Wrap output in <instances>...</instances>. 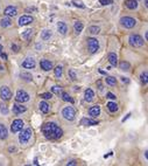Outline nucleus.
I'll use <instances>...</instances> for the list:
<instances>
[{"label": "nucleus", "mask_w": 148, "mask_h": 166, "mask_svg": "<svg viewBox=\"0 0 148 166\" xmlns=\"http://www.w3.org/2000/svg\"><path fill=\"white\" fill-rule=\"evenodd\" d=\"M41 131L48 139H58L63 136L62 129L55 123H46L41 127Z\"/></svg>", "instance_id": "1"}, {"label": "nucleus", "mask_w": 148, "mask_h": 166, "mask_svg": "<svg viewBox=\"0 0 148 166\" xmlns=\"http://www.w3.org/2000/svg\"><path fill=\"white\" fill-rule=\"evenodd\" d=\"M128 41H130V44L133 46V47H142V46L145 44L144 39H142L140 35H138V34H132V35H130Z\"/></svg>", "instance_id": "2"}, {"label": "nucleus", "mask_w": 148, "mask_h": 166, "mask_svg": "<svg viewBox=\"0 0 148 166\" xmlns=\"http://www.w3.org/2000/svg\"><path fill=\"white\" fill-rule=\"evenodd\" d=\"M62 116L68 119V121H74L75 119V116H76V111L72 107H66L63 110H62Z\"/></svg>", "instance_id": "3"}, {"label": "nucleus", "mask_w": 148, "mask_h": 166, "mask_svg": "<svg viewBox=\"0 0 148 166\" xmlns=\"http://www.w3.org/2000/svg\"><path fill=\"white\" fill-rule=\"evenodd\" d=\"M32 135H33V131H32L30 127L24 130V131L20 133V136H19V142H20L21 144H27L28 142H29V139H30V137H32Z\"/></svg>", "instance_id": "4"}, {"label": "nucleus", "mask_w": 148, "mask_h": 166, "mask_svg": "<svg viewBox=\"0 0 148 166\" xmlns=\"http://www.w3.org/2000/svg\"><path fill=\"white\" fill-rule=\"evenodd\" d=\"M120 24L125 28H133L136 25V20L131 16H122L120 19Z\"/></svg>", "instance_id": "5"}, {"label": "nucleus", "mask_w": 148, "mask_h": 166, "mask_svg": "<svg viewBox=\"0 0 148 166\" xmlns=\"http://www.w3.org/2000/svg\"><path fill=\"white\" fill-rule=\"evenodd\" d=\"M88 48H89L91 54L97 53L98 49H99V42H98V40L94 39V38H89L88 39Z\"/></svg>", "instance_id": "6"}, {"label": "nucleus", "mask_w": 148, "mask_h": 166, "mask_svg": "<svg viewBox=\"0 0 148 166\" xmlns=\"http://www.w3.org/2000/svg\"><path fill=\"white\" fill-rule=\"evenodd\" d=\"M15 101L19 102V103H25V102H28L29 101V95L25 90H19L16 93V96H15Z\"/></svg>", "instance_id": "7"}, {"label": "nucleus", "mask_w": 148, "mask_h": 166, "mask_svg": "<svg viewBox=\"0 0 148 166\" xmlns=\"http://www.w3.org/2000/svg\"><path fill=\"white\" fill-rule=\"evenodd\" d=\"M0 97L4 101H10L11 99L12 93H11V90H10L8 87H1V89H0Z\"/></svg>", "instance_id": "8"}, {"label": "nucleus", "mask_w": 148, "mask_h": 166, "mask_svg": "<svg viewBox=\"0 0 148 166\" xmlns=\"http://www.w3.org/2000/svg\"><path fill=\"white\" fill-rule=\"evenodd\" d=\"M22 127H24V121H21V119H15V121H13L12 125H11V131L15 133V132L21 131Z\"/></svg>", "instance_id": "9"}, {"label": "nucleus", "mask_w": 148, "mask_h": 166, "mask_svg": "<svg viewBox=\"0 0 148 166\" xmlns=\"http://www.w3.org/2000/svg\"><path fill=\"white\" fill-rule=\"evenodd\" d=\"M32 22H33V18L30 15H22L19 19V25L20 26H27Z\"/></svg>", "instance_id": "10"}, {"label": "nucleus", "mask_w": 148, "mask_h": 166, "mask_svg": "<svg viewBox=\"0 0 148 166\" xmlns=\"http://www.w3.org/2000/svg\"><path fill=\"white\" fill-rule=\"evenodd\" d=\"M5 15L6 16H15L16 14H18V10H16V7H14V6H7L6 8H5Z\"/></svg>", "instance_id": "11"}, {"label": "nucleus", "mask_w": 148, "mask_h": 166, "mask_svg": "<svg viewBox=\"0 0 148 166\" xmlns=\"http://www.w3.org/2000/svg\"><path fill=\"white\" fill-rule=\"evenodd\" d=\"M22 67L26 68V69H32V68L35 67V61H34L33 59L28 57V59H26V60L22 62Z\"/></svg>", "instance_id": "12"}, {"label": "nucleus", "mask_w": 148, "mask_h": 166, "mask_svg": "<svg viewBox=\"0 0 148 166\" xmlns=\"http://www.w3.org/2000/svg\"><path fill=\"white\" fill-rule=\"evenodd\" d=\"M40 67H41V68H42L43 70L48 71V70L53 69V63H52L50 61H48V60H41Z\"/></svg>", "instance_id": "13"}, {"label": "nucleus", "mask_w": 148, "mask_h": 166, "mask_svg": "<svg viewBox=\"0 0 148 166\" xmlns=\"http://www.w3.org/2000/svg\"><path fill=\"white\" fill-rule=\"evenodd\" d=\"M99 113H100V107L99 105H94V107H91L90 109H89V115L91 116V117H97V116H99Z\"/></svg>", "instance_id": "14"}, {"label": "nucleus", "mask_w": 148, "mask_h": 166, "mask_svg": "<svg viewBox=\"0 0 148 166\" xmlns=\"http://www.w3.org/2000/svg\"><path fill=\"white\" fill-rule=\"evenodd\" d=\"M84 97H85V101H86V102H92L94 98V90L90 89V88H88V89L85 90V95H84Z\"/></svg>", "instance_id": "15"}, {"label": "nucleus", "mask_w": 148, "mask_h": 166, "mask_svg": "<svg viewBox=\"0 0 148 166\" xmlns=\"http://www.w3.org/2000/svg\"><path fill=\"white\" fill-rule=\"evenodd\" d=\"M97 124H98L97 121L90 119V118H82L81 121V125H84V126H94V125H97Z\"/></svg>", "instance_id": "16"}, {"label": "nucleus", "mask_w": 148, "mask_h": 166, "mask_svg": "<svg viewBox=\"0 0 148 166\" xmlns=\"http://www.w3.org/2000/svg\"><path fill=\"white\" fill-rule=\"evenodd\" d=\"M108 62H110V64L113 66V67H116V66L118 64V57L116 55V53H110V54H108Z\"/></svg>", "instance_id": "17"}, {"label": "nucleus", "mask_w": 148, "mask_h": 166, "mask_svg": "<svg viewBox=\"0 0 148 166\" xmlns=\"http://www.w3.org/2000/svg\"><path fill=\"white\" fill-rule=\"evenodd\" d=\"M26 110H27V108L24 107V105H19V104H14L13 105V112L15 113V115L22 113V112H25Z\"/></svg>", "instance_id": "18"}, {"label": "nucleus", "mask_w": 148, "mask_h": 166, "mask_svg": "<svg viewBox=\"0 0 148 166\" xmlns=\"http://www.w3.org/2000/svg\"><path fill=\"white\" fill-rule=\"evenodd\" d=\"M52 30H49V29H44V30H42L41 32V39L42 40H44V41H47V40H49L50 38H52Z\"/></svg>", "instance_id": "19"}, {"label": "nucleus", "mask_w": 148, "mask_h": 166, "mask_svg": "<svg viewBox=\"0 0 148 166\" xmlns=\"http://www.w3.org/2000/svg\"><path fill=\"white\" fill-rule=\"evenodd\" d=\"M57 29H58V32H60L62 35H66L68 32V26L64 22H58V24H57Z\"/></svg>", "instance_id": "20"}, {"label": "nucleus", "mask_w": 148, "mask_h": 166, "mask_svg": "<svg viewBox=\"0 0 148 166\" xmlns=\"http://www.w3.org/2000/svg\"><path fill=\"white\" fill-rule=\"evenodd\" d=\"M125 5L130 10H135L138 7V1L136 0H126L125 1Z\"/></svg>", "instance_id": "21"}, {"label": "nucleus", "mask_w": 148, "mask_h": 166, "mask_svg": "<svg viewBox=\"0 0 148 166\" xmlns=\"http://www.w3.org/2000/svg\"><path fill=\"white\" fill-rule=\"evenodd\" d=\"M12 25V20H11V18L10 16H7V18H4V19H1L0 20V26L1 27H10Z\"/></svg>", "instance_id": "22"}, {"label": "nucleus", "mask_w": 148, "mask_h": 166, "mask_svg": "<svg viewBox=\"0 0 148 166\" xmlns=\"http://www.w3.org/2000/svg\"><path fill=\"white\" fill-rule=\"evenodd\" d=\"M8 135V131L4 124H0V139H5Z\"/></svg>", "instance_id": "23"}, {"label": "nucleus", "mask_w": 148, "mask_h": 166, "mask_svg": "<svg viewBox=\"0 0 148 166\" xmlns=\"http://www.w3.org/2000/svg\"><path fill=\"white\" fill-rule=\"evenodd\" d=\"M32 35H33V30L32 29H26L25 32H22V34H21V38L24 39V40H29L30 38H32Z\"/></svg>", "instance_id": "24"}, {"label": "nucleus", "mask_w": 148, "mask_h": 166, "mask_svg": "<svg viewBox=\"0 0 148 166\" xmlns=\"http://www.w3.org/2000/svg\"><path fill=\"white\" fill-rule=\"evenodd\" d=\"M83 28H84V26H83V24H82L81 21H76L75 22V25H74V29H75V32L77 33V34H80L82 30H83Z\"/></svg>", "instance_id": "25"}, {"label": "nucleus", "mask_w": 148, "mask_h": 166, "mask_svg": "<svg viewBox=\"0 0 148 166\" xmlns=\"http://www.w3.org/2000/svg\"><path fill=\"white\" fill-rule=\"evenodd\" d=\"M40 110L43 112V113H47L48 111H49V104L47 103V102H41L40 103Z\"/></svg>", "instance_id": "26"}, {"label": "nucleus", "mask_w": 148, "mask_h": 166, "mask_svg": "<svg viewBox=\"0 0 148 166\" xmlns=\"http://www.w3.org/2000/svg\"><path fill=\"white\" fill-rule=\"evenodd\" d=\"M108 109L111 112H116V111L118 110V105L114 103V102H108Z\"/></svg>", "instance_id": "27"}, {"label": "nucleus", "mask_w": 148, "mask_h": 166, "mask_svg": "<svg viewBox=\"0 0 148 166\" xmlns=\"http://www.w3.org/2000/svg\"><path fill=\"white\" fill-rule=\"evenodd\" d=\"M99 32H100V28L98 27V26H91V27L89 28V33L92 34V35H97Z\"/></svg>", "instance_id": "28"}, {"label": "nucleus", "mask_w": 148, "mask_h": 166, "mask_svg": "<svg viewBox=\"0 0 148 166\" xmlns=\"http://www.w3.org/2000/svg\"><path fill=\"white\" fill-rule=\"evenodd\" d=\"M62 99H63L64 102L74 103V98H71V97L69 96V94H68V93H62Z\"/></svg>", "instance_id": "29"}, {"label": "nucleus", "mask_w": 148, "mask_h": 166, "mask_svg": "<svg viewBox=\"0 0 148 166\" xmlns=\"http://www.w3.org/2000/svg\"><path fill=\"white\" fill-rule=\"evenodd\" d=\"M131 68V64L128 63V62H125V61H122L120 63V69L121 70H125V71H127V70H130Z\"/></svg>", "instance_id": "30"}, {"label": "nucleus", "mask_w": 148, "mask_h": 166, "mask_svg": "<svg viewBox=\"0 0 148 166\" xmlns=\"http://www.w3.org/2000/svg\"><path fill=\"white\" fill-rule=\"evenodd\" d=\"M54 70H55V76H56V77H61V76H62V74H63V69H62V67H61V66L56 67Z\"/></svg>", "instance_id": "31"}, {"label": "nucleus", "mask_w": 148, "mask_h": 166, "mask_svg": "<svg viewBox=\"0 0 148 166\" xmlns=\"http://www.w3.org/2000/svg\"><path fill=\"white\" fill-rule=\"evenodd\" d=\"M106 83L110 84V85H114L117 83V80L114 77H112V76H106Z\"/></svg>", "instance_id": "32"}, {"label": "nucleus", "mask_w": 148, "mask_h": 166, "mask_svg": "<svg viewBox=\"0 0 148 166\" xmlns=\"http://www.w3.org/2000/svg\"><path fill=\"white\" fill-rule=\"evenodd\" d=\"M21 77H22L24 80H26V81H32V80H33L32 75L28 74V73H21Z\"/></svg>", "instance_id": "33"}, {"label": "nucleus", "mask_w": 148, "mask_h": 166, "mask_svg": "<svg viewBox=\"0 0 148 166\" xmlns=\"http://www.w3.org/2000/svg\"><path fill=\"white\" fill-rule=\"evenodd\" d=\"M140 80L144 84H147V71H144L141 75H140Z\"/></svg>", "instance_id": "34"}, {"label": "nucleus", "mask_w": 148, "mask_h": 166, "mask_svg": "<svg viewBox=\"0 0 148 166\" xmlns=\"http://www.w3.org/2000/svg\"><path fill=\"white\" fill-rule=\"evenodd\" d=\"M72 4L76 6V7H80V8H85V5L82 2V1H78V0H74Z\"/></svg>", "instance_id": "35"}, {"label": "nucleus", "mask_w": 148, "mask_h": 166, "mask_svg": "<svg viewBox=\"0 0 148 166\" xmlns=\"http://www.w3.org/2000/svg\"><path fill=\"white\" fill-rule=\"evenodd\" d=\"M52 91H53L54 94H60V93H62V88H61L60 85H54V87L52 88Z\"/></svg>", "instance_id": "36"}, {"label": "nucleus", "mask_w": 148, "mask_h": 166, "mask_svg": "<svg viewBox=\"0 0 148 166\" xmlns=\"http://www.w3.org/2000/svg\"><path fill=\"white\" fill-rule=\"evenodd\" d=\"M41 98H43V99H50L52 97H53V95L50 94V93H43V94H41L40 95Z\"/></svg>", "instance_id": "37"}, {"label": "nucleus", "mask_w": 148, "mask_h": 166, "mask_svg": "<svg viewBox=\"0 0 148 166\" xmlns=\"http://www.w3.org/2000/svg\"><path fill=\"white\" fill-rule=\"evenodd\" d=\"M0 111H1V113H4V115H7L8 113V109H7V107L6 105H0Z\"/></svg>", "instance_id": "38"}, {"label": "nucleus", "mask_w": 148, "mask_h": 166, "mask_svg": "<svg viewBox=\"0 0 148 166\" xmlns=\"http://www.w3.org/2000/svg\"><path fill=\"white\" fill-rule=\"evenodd\" d=\"M99 4H102V5H111V4H113V0H99Z\"/></svg>", "instance_id": "39"}, {"label": "nucleus", "mask_w": 148, "mask_h": 166, "mask_svg": "<svg viewBox=\"0 0 148 166\" xmlns=\"http://www.w3.org/2000/svg\"><path fill=\"white\" fill-rule=\"evenodd\" d=\"M69 76H70V77H71V80H74V81L77 79V76H76V73H75V71H74L72 69L69 70Z\"/></svg>", "instance_id": "40"}, {"label": "nucleus", "mask_w": 148, "mask_h": 166, "mask_svg": "<svg viewBox=\"0 0 148 166\" xmlns=\"http://www.w3.org/2000/svg\"><path fill=\"white\" fill-rule=\"evenodd\" d=\"M97 85H98V89H99L100 91H103V89H104V88H103V83H102L100 80H98V81H97Z\"/></svg>", "instance_id": "41"}, {"label": "nucleus", "mask_w": 148, "mask_h": 166, "mask_svg": "<svg viewBox=\"0 0 148 166\" xmlns=\"http://www.w3.org/2000/svg\"><path fill=\"white\" fill-rule=\"evenodd\" d=\"M12 49H13L15 53H18V52H19V46H16L15 43H13V44H12Z\"/></svg>", "instance_id": "42"}, {"label": "nucleus", "mask_w": 148, "mask_h": 166, "mask_svg": "<svg viewBox=\"0 0 148 166\" xmlns=\"http://www.w3.org/2000/svg\"><path fill=\"white\" fill-rule=\"evenodd\" d=\"M106 96H108L110 99H116V96H114L112 93H108V95H106Z\"/></svg>", "instance_id": "43"}, {"label": "nucleus", "mask_w": 148, "mask_h": 166, "mask_svg": "<svg viewBox=\"0 0 148 166\" xmlns=\"http://www.w3.org/2000/svg\"><path fill=\"white\" fill-rule=\"evenodd\" d=\"M77 163H76V160H71V162H69L68 163V166H71V165H76Z\"/></svg>", "instance_id": "44"}, {"label": "nucleus", "mask_w": 148, "mask_h": 166, "mask_svg": "<svg viewBox=\"0 0 148 166\" xmlns=\"http://www.w3.org/2000/svg\"><path fill=\"white\" fill-rule=\"evenodd\" d=\"M121 81H122L124 83H128V82H130V80H128L127 77H121Z\"/></svg>", "instance_id": "45"}, {"label": "nucleus", "mask_w": 148, "mask_h": 166, "mask_svg": "<svg viewBox=\"0 0 148 166\" xmlns=\"http://www.w3.org/2000/svg\"><path fill=\"white\" fill-rule=\"evenodd\" d=\"M0 55H1V57H2L4 60H7V55H6L5 53H2V52H1V53H0Z\"/></svg>", "instance_id": "46"}, {"label": "nucleus", "mask_w": 148, "mask_h": 166, "mask_svg": "<svg viewBox=\"0 0 148 166\" xmlns=\"http://www.w3.org/2000/svg\"><path fill=\"white\" fill-rule=\"evenodd\" d=\"M130 116H131V113H128V115H127V116H126V117H125V118H124V119H122V122H125V121H126V119H127V118H128V117H130Z\"/></svg>", "instance_id": "47"}, {"label": "nucleus", "mask_w": 148, "mask_h": 166, "mask_svg": "<svg viewBox=\"0 0 148 166\" xmlns=\"http://www.w3.org/2000/svg\"><path fill=\"white\" fill-rule=\"evenodd\" d=\"M99 73H100V74H103V75H106V73H105L104 70H99Z\"/></svg>", "instance_id": "48"}, {"label": "nucleus", "mask_w": 148, "mask_h": 166, "mask_svg": "<svg viewBox=\"0 0 148 166\" xmlns=\"http://www.w3.org/2000/svg\"><path fill=\"white\" fill-rule=\"evenodd\" d=\"M145 6L148 7V0H145Z\"/></svg>", "instance_id": "49"}, {"label": "nucleus", "mask_w": 148, "mask_h": 166, "mask_svg": "<svg viewBox=\"0 0 148 166\" xmlns=\"http://www.w3.org/2000/svg\"><path fill=\"white\" fill-rule=\"evenodd\" d=\"M34 164H35V165H39V163H38V159H35V160H34Z\"/></svg>", "instance_id": "50"}, {"label": "nucleus", "mask_w": 148, "mask_h": 166, "mask_svg": "<svg viewBox=\"0 0 148 166\" xmlns=\"http://www.w3.org/2000/svg\"><path fill=\"white\" fill-rule=\"evenodd\" d=\"M1 50H2V46H0V53H1Z\"/></svg>", "instance_id": "51"}]
</instances>
